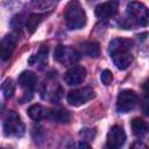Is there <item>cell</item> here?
Wrapping results in <instances>:
<instances>
[{
  "instance_id": "obj_1",
  "label": "cell",
  "mask_w": 149,
  "mask_h": 149,
  "mask_svg": "<svg viewBox=\"0 0 149 149\" xmlns=\"http://www.w3.org/2000/svg\"><path fill=\"white\" fill-rule=\"evenodd\" d=\"M120 24L125 29H130L134 26L146 27L149 24V8L142 2L130 1L127 5V19Z\"/></svg>"
},
{
  "instance_id": "obj_2",
  "label": "cell",
  "mask_w": 149,
  "mask_h": 149,
  "mask_svg": "<svg viewBox=\"0 0 149 149\" xmlns=\"http://www.w3.org/2000/svg\"><path fill=\"white\" fill-rule=\"evenodd\" d=\"M64 19L66 27L70 30H77L84 28L87 21L86 13L78 1H71L68 3L64 13Z\"/></svg>"
},
{
  "instance_id": "obj_3",
  "label": "cell",
  "mask_w": 149,
  "mask_h": 149,
  "mask_svg": "<svg viewBox=\"0 0 149 149\" xmlns=\"http://www.w3.org/2000/svg\"><path fill=\"white\" fill-rule=\"evenodd\" d=\"M3 133L6 136H22L24 134V125L14 111H8L3 118Z\"/></svg>"
},
{
  "instance_id": "obj_4",
  "label": "cell",
  "mask_w": 149,
  "mask_h": 149,
  "mask_svg": "<svg viewBox=\"0 0 149 149\" xmlns=\"http://www.w3.org/2000/svg\"><path fill=\"white\" fill-rule=\"evenodd\" d=\"M137 102V94L133 90H122L118 94L116 99V109L120 113L130 112Z\"/></svg>"
},
{
  "instance_id": "obj_5",
  "label": "cell",
  "mask_w": 149,
  "mask_h": 149,
  "mask_svg": "<svg viewBox=\"0 0 149 149\" xmlns=\"http://www.w3.org/2000/svg\"><path fill=\"white\" fill-rule=\"evenodd\" d=\"M95 97V92L92 87H81L73 91H70L68 94V102L71 106H80L83 104H86L91 99Z\"/></svg>"
},
{
  "instance_id": "obj_6",
  "label": "cell",
  "mask_w": 149,
  "mask_h": 149,
  "mask_svg": "<svg viewBox=\"0 0 149 149\" xmlns=\"http://www.w3.org/2000/svg\"><path fill=\"white\" fill-rule=\"evenodd\" d=\"M126 142V133L121 126H113L107 133L105 149H120Z\"/></svg>"
},
{
  "instance_id": "obj_7",
  "label": "cell",
  "mask_w": 149,
  "mask_h": 149,
  "mask_svg": "<svg viewBox=\"0 0 149 149\" xmlns=\"http://www.w3.org/2000/svg\"><path fill=\"white\" fill-rule=\"evenodd\" d=\"M78 57V52L70 47H65V45H57L55 49V59L62 64H70L73 63L74 61H77Z\"/></svg>"
},
{
  "instance_id": "obj_8",
  "label": "cell",
  "mask_w": 149,
  "mask_h": 149,
  "mask_svg": "<svg viewBox=\"0 0 149 149\" xmlns=\"http://www.w3.org/2000/svg\"><path fill=\"white\" fill-rule=\"evenodd\" d=\"M85 77H86L85 68H83L80 65H73L65 72L64 80L69 86H74V85L80 84L85 79Z\"/></svg>"
},
{
  "instance_id": "obj_9",
  "label": "cell",
  "mask_w": 149,
  "mask_h": 149,
  "mask_svg": "<svg viewBox=\"0 0 149 149\" xmlns=\"http://www.w3.org/2000/svg\"><path fill=\"white\" fill-rule=\"evenodd\" d=\"M119 9V2L118 1H107L99 3L95 7V15L99 19H109L116 15Z\"/></svg>"
},
{
  "instance_id": "obj_10",
  "label": "cell",
  "mask_w": 149,
  "mask_h": 149,
  "mask_svg": "<svg viewBox=\"0 0 149 149\" xmlns=\"http://www.w3.org/2000/svg\"><path fill=\"white\" fill-rule=\"evenodd\" d=\"M16 42L17 38L14 35H6L2 40H1V44H0V56L2 61H7L10 58L15 47H16Z\"/></svg>"
},
{
  "instance_id": "obj_11",
  "label": "cell",
  "mask_w": 149,
  "mask_h": 149,
  "mask_svg": "<svg viewBox=\"0 0 149 149\" xmlns=\"http://www.w3.org/2000/svg\"><path fill=\"white\" fill-rule=\"evenodd\" d=\"M133 47V42L128 38H122V37H116L112 40L108 44V52L109 55L121 52V51H130Z\"/></svg>"
},
{
  "instance_id": "obj_12",
  "label": "cell",
  "mask_w": 149,
  "mask_h": 149,
  "mask_svg": "<svg viewBox=\"0 0 149 149\" xmlns=\"http://www.w3.org/2000/svg\"><path fill=\"white\" fill-rule=\"evenodd\" d=\"M111 57H112V61H113L114 65L119 70H126V69H128V66L133 62V56H132L130 51L116 52V54L111 55Z\"/></svg>"
},
{
  "instance_id": "obj_13",
  "label": "cell",
  "mask_w": 149,
  "mask_h": 149,
  "mask_svg": "<svg viewBox=\"0 0 149 149\" xmlns=\"http://www.w3.org/2000/svg\"><path fill=\"white\" fill-rule=\"evenodd\" d=\"M48 119L58 123H68L71 120V114L69 111L64 108H52V109H49Z\"/></svg>"
},
{
  "instance_id": "obj_14",
  "label": "cell",
  "mask_w": 149,
  "mask_h": 149,
  "mask_svg": "<svg viewBox=\"0 0 149 149\" xmlns=\"http://www.w3.org/2000/svg\"><path fill=\"white\" fill-rule=\"evenodd\" d=\"M37 77L33 71H23L19 76V84L26 90H33L36 85Z\"/></svg>"
},
{
  "instance_id": "obj_15",
  "label": "cell",
  "mask_w": 149,
  "mask_h": 149,
  "mask_svg": "<svg viewBox=\"0 0 149 149\" xmlns=\"http://www.w3.org/2000/svg\"><path fill=\"white\" fill-rule=\"evenodd\" d=\"M48 113H49V109L41 105H33L27 109V114L29 115V118L35 121L48 119Z\"/></svg>"
},
{
  "instance_id": "obj_16",
  "label": "cell",
  "mask_w": 149,
  "mask_h": 149,
  "mask_svg": "<svg viewBox=\"0 0 149 149\" xmlns=\"http://www.w3.org/2000/svg\"><path fill=\"white\" fill-rule=\"evenodd\" d=\"M47 14H40V13H33L28 16L27 22H26V28L28 30L29 34H34L35 30L37 29V27L40 26V23L43 21V19L45 17Z\"/></svg>"
},
{
  "instance_id": "obj_17",
  "label": "cell",
  "mask_w": 149,
  "mask_h": 149,
  "mask_svg": "<svg viewBox=\"0 0 149 149\" xmlns=\"http://www.w3.org/2000/svg\"><path fill=\"white\" fill-rule=\"evenodd\" d=\"M81 51L92 58H97L100 55V47L95 41H88L81 43Z\"/></svg>"
},
{
  "instance_id": "obj_18",
  "label": "cell",
  "mask_w": 149,
  "mask_h": 149,
  "mask_svg": "<svg viewBox=\"0 0 149 149\" xmlns=\"http://www.w3.org/2000/svg\"><path fill=\"white\" fill-rule=\"evenodd\" d=\"M132 129L135 136L137 137H143L148 133V125L144 120L140 118H135L132 120Z\"/></svg>"
},
{
  "instance_id": "obj_19",
  "label": "cell",
  "mask_w": 149,
  "mask_h": 149,
  "mask_svg": "<svg viewBox=\"0 0 149 149\" xmlns=\"http://www.w3.org/2000/svg\"><path fill=\"white\" fill-rule=\"evenodd\" d=\"M2 93H3V97L5 99H10L15 92V85L13 83V80L10 78H7L3 83H2Z\"/></svg>"
},
{
  "instance_id": "obj_20",
  "label": "cell",
  "mask_w": 149,
  "mask_h": 149,
  "mask_svg": "<svg viewBox=\"0 0 149 149\" xmlns=\"http://www.w3.org/2000/svg\"><path fill=\"white\" fill-rule=\"evenodd\" d=\"M34 61H36V63L38 62L41 64V66H43L45 64V62L48 61V48L45 45H42L40 51H38V55L37 56H33L30 59H29V63L33 64Z\"/></svg>"
},
{
  "instance_id": "obj_21",
  "label": "cell",
  "mask_w": 149,
  "mask_h": 149,
  "mask_svg": "<svg viewBox=\"0 0 149 149\" xmlns=\"http://www.w3.org/2000/svg\"><path fill=\"white\" fill-rule=\"evenodd\" d=\"M100 79H101L102 84L109 85V84L112 83V80H113V73H112V71H109L108 69L104 70V71L101 72V74H100Z\"/></svg>"
},
{
  "instance_id": "obj_22",
  "label": "cell",
  "mask_w": 149,
  "mask_h": 149,
  "mask_svg": "<svg viewBox=\"0 0 149 149\" xmlns=\"http://www.w3.org/2000/svg\"><path fill=\"white\" fill-rule=\"evenodd\" d=\"M129 149H149V147L142 141H136L130 146Z\"/></svg>"
},
{
  "instance_id": "obj_23",
  "label": "cell",
  "mask_w": 149,
  "mask_h": 149,
  "mask_svg": "<svg viewBox=\"0 0 149 149\" xmlns=\"http://www.w3.org/2000/svg\"><path fill=\"white\" fill-rule=\"evenodd\" d=\"M142 109H143V113H144L146 115H148V116H149V98L144 100L143 106H142Z\"/></svg>"
},
{
  "instance_id": "obj_24",
  "label": "cell",
  "mask_w": 149,
  "mask_h": 149,
  "mask_svg": "<svg viewBox=\"0 0 149 149\" xmlns=\"http://www.w3.org/2000/svg\"><path fill=\"white\" fill-rule=\"evenodd\" d=\"M79 149H92V147L86 142H80L79 143Z\"/></svg>"
},
{
  "instance_id": "obj_25",
  "label": "cell",
  "mask_w": 149,
  "mask_h": 149,
  "mask_svg": "<svg viewBox=\"0 0 149 149\" xmlns=\"http://www.w3.org/2000/svg\"><path fill=\"white\" fill-rule=\"evenodd\" d=\"M143 90H144V92H146V93L149 95V79H148V80L144 83V85H143Z\"/></svg>"
}]
</instances>
